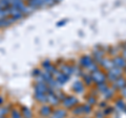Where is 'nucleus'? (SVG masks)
<instances>
[{
    "instance_id": "1",
    "label": "nucleus",
    "mask_w": 126,
    "mask_h": 118,
    "mask_svg": "<svg viewBox=\"0 0 126 118\" xmlns=\"http://www.w3.org/2000/svg\"><path fill=\"white\" fill-rule=\"evenodd\" d=\"M92 78L97 83V84H101V83H104L105 82L106 76L104 75V73H102L101 71H99V70H96V71L94 72Z\"/></svg>"
},
{
    "instance_id": "2",
    "label": "nucleus",
    "mask_w": 126,
    "mask_h": 118,
    "mask_svg": "<svg viewBox=\"0 0 126 118\" xmlns=\"http://www.w3.org/2000/svg\"><path fill=\"white\" fill-rule=\"evenodd\" d=\"M113 62V65H115V67H118V68H125L126 67V60L124 58L122 57H117L112 60Z\"/></svg>"
},
{
    "instance_id": "3",
    "label": "nucleus",
    "mask_w": 126,
    "mask_h": 118,
    "mask_svg": "<svg viewBox=\"0 0 126 118\" xmlns=\"http://www.w3.org/2000/svg\"><path fill=\"white\" fill-rule=\"evenodd\" d=\"M90 64H93V61H92V59H90V58L85 57V58H83L81 60V65L83 66L84 68H88Z\"/></svg>"
},
{
    "instance_id": "4",
    "label": "nucleus",
    "mask_w": 126,
    "mask_h": 118,
    "mask_svg": "<svg viewBox=\"0 0 126 118\" xmlns=\"http://www.w3.org/2000/svg\"><path fill=\"white\" fill-rule=\"evenodd\" d=\"M73 89L75 90V91H77V93H80V90L81 91L83 90V86H82L81 83L77 82V83H75V85L73 86Z\"/></svg>"
},
{
    "instance_id": "5",
    "label": "nucleus",
    "mask_w": 126,
    "mask_h": 118,
    "mask_svg": "<svg viewBox=\"0 0 126 118\" xmlns=\"http://www.w3.org/2000/svg\"><path fill=\"white\" fill-rule=\"evenodd\" d=\"M117 86L119 88H124L125 87V81L124 80H122V78H119V80H117Z\"/></svg>"
},
{
    "instance_id": "6",
    "label": "nucleus",
    "mask_w": 126,
    "mask_h": 118,
    "mask_svg": "<svg viewBox=\"0 0 126 118\" xmlns=\"http://www.w3.org/2000/svg\"><path fill=\"white\" fill-rule=\"evenodd\" d=\"M123 58H124L125 60H126V50H125V51L123 52Z\"/></svg>"
},
{
    "instance_id": "7",
    "label": "nucleus",
    "mask_w": 126,
    "mask_h": 118,
    "mask_svg": "<svg viewBox=\"0 0 126 118\" xmlns=\"http://www.w3.org/2000/svg\"><path fill=\"white\" fill-rule=\"evenodd\" d=\"M125 72H126V67H125Z\"/></svg>"
}]
</instances>
